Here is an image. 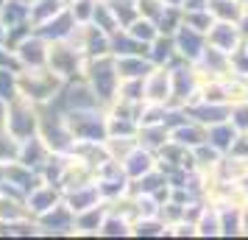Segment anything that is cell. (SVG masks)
<instances>
[{
    "mask_svg": "<svg viewBox=\"0 0 248 240\" xmlns=\"http://www.w3.org/2000/svg\"><path fill=\"white\" fill-rule=\"evenodd\" d=\"M64 87V81L59 79L50 67H39V70H20L17 73V95L28 98L36 106H45L56 98Z\"/></svg>",
    "mask_w": 248,
    "mask_h": 240,
    "instance_id": "cell-1",
    "label": "cell"
},
{
    "mask_svg": "<svg viewBox=\"0 0 248 240\" xmlns=\"http://www.w3.org/2000/svg\"><path fill=\"white\" fill-rule=\"evenodd\" d=\"M62 117L76 143H103L109 137L106 109H67L62 112Z\"/></svg>",
    "mask_w": 248,
    "mask_h": 240,
    "instance_id": "cell-2",
    "label": "cell"
},
{
    "mask_svg": "<svg viewBox=\"0 0 248 240\" xmlns=\"http://www.w3.org/2000/svg\"><path fill=\"white\" fill-rule=\"evenodd\" d=\"M84 81L90 84V90L101 98L103 106L117 101V90H120V76L114 70V59L112 56H98V59H87L84 67Z\"/></svg>",
    "mask_w": 248,
    "mask_h": 240,
    "instance_id": "cell-3",
    "label": "cell"
},
{
    "mask_svg": "<svg viewBox=\"0 0 248 240\" xmlns=\"http://www.w3.org/2000/svg\"><path fill=\"white\" fill-rule=\"evenodd\" d=\"M3 128L14 134L17 140L34 137L39 131V106L31 103L28 98L17 95L6 103V117H3Z\"/></svg>",
    "mask_w": 248,
    "mask_h": 240,
    "instance_id": "cell-4",
    "label": "cell"
},
{
    "mask_svg": "<svg viewBox=\"0 0 248 240\" xmlns=\"http://www.w3.org/2000/svg\"><path fill=\"white\" fill-rule=\"evenodd\" d=\"M47 67L56 73L62 81H76L84 79V67H87V56L76 50V48L59 39V42H50V50H47Z\"/></svg>",
    "mask_w": 248,
    "mask_h": 240,
    "instance_id": "cell-5",
    "label": "cell"
},
{
    "mask_svg": "<svg viewBox=\"0 0 248 240\" xmlns=\"http://www.w3.org/2000/svg\"><path fill=\"white\" fill-rule=\"evenodd\" d=\"M142 101L156 103V106H170V101H173V76H170V67L154 64V70L142 79Z\"/></svg>",
    "mask_w": 248,
    "mask_h": 240,
    "instance_id": "cell-6",
    "label": "cell"
},
{
    "mask_svg": "<svg viewBox=\"0 0 248 240\" xmlns=\"http://www.w3.org/2000/svg\"><path fill=\"white\" fill-rule=\"evenodd\" d=\"M47 50H50V42L39 31H31L28 36H23L14 48V53H17V59L25 70L47 67Z\"/></svg>",
    "mask_w": 248,
    "mask_h": 240,
    "instance_id": "cell-7",
    "label": "cell"
},
{
    "mask_svg": "<svg viewBox=\"0 0 248 240\" xmlns=\"http://www.w3.org/2000/svg\"><path fill=\"white\" fill-rule=\"evenodd\" d=\"M36 226H39V235H73V209L64 204V198L59 201L53 209H47L36 218Z\"/></svg>",
    "mask_w": 248,
    "mask_h": 240,
    "instance_id": "cell-8",
    "label": "cell"
},
{
    "mask_svg": "<svg viewBox=\"0 0 248 240\" xmlns=\"http://www.w3.org/2000/svg\"><path fill=\"white\" fill-rule=\"evenodd\" d=\"M173 42H176V53H179V62H187V64H195L198 56L206 48V34L195 31L190 25L181 23V28L173 34Z\"/></svg>",
    "mask_w": 248,
    "mask_h": 240,
    "instance_id": "cell-9",
    "label": "cell"
},
{
    "mask_svg": "<svg viewBox=\"0 0 248 240\" xmlns=\"http://www.w3.org/2000/svg\"><path fill=\"white\" fill-rule=\"evenodd\" d=\"M62 198H64L62 187H56V184H47V182H39L34 190H28V193H25V207H28V215H31V218H39L42 212L53 209V207H56Z\"/></svg>",
    "mask_w": 248,
    "mask_h": 240,
    "instance_id": "cell-10",
    "label": "cell"
},
{
    "mask_svg": "<svg viewBox=\"0 0 248 240\" xmlns=\"http://www.w3.org/2000/svg\"><path fill=\"white\" fill-rule=\"evenodd\" d=\"M206 45L217 48L223 53H232V50H237V48L243 45V31H240L237 23H220V20H215L212 28L206 31Z\"/></svg>",
    "mask_w": 248,
    "mask_h": 240,
    "instance_id": "cell-11",
    "label": "cell"
},
{
    "mask_svg": "<svg viewBox=\"0 0 248 240\" xmlns=\"http://www.w3.org/2000/svg\"><path fill=\"white\" fill-rule=\"evenodd\" d=\"M106 212H109L106 201L98 207H90V209L76 212L73 215V238H98V229H101Z\"/></svg>",
    "mask_w": 248,
    "mask_h": 240,
    "instance_id": "cell-12",
    "label": "cell"
},
{
    "mask_svg": "<svg viewBox=\"0 0 248 240\" xmlns=\"http://www.w3.org/2000/svg\"><path fill=\"white\" fill-rule=\"evenodd\" d=\"M195 70L203 76H209V79H223V76H229L232 73V64H229V53H223V50H217V48L206 45L203 48V53L198 56V62H195Z\"/></svg>",
    "mask_w": 248,
    "mask_h": 240,
    "instance_id": "cell-13",
    "label": "cell"
},
{
    "mask_svg": "<svg viewBox=\"0 0 248 240\" xmlns=\"http://www.w3.org/2000/svg\"><path fill=\"white\" fill-rule=\"evenodd\" d=\"M156 162H159L156 151H151V148H145V145H140V143H137V148L131 151L120 165H123V171H125L128 179H140V176H145V173L154 171V168H156Z\"/></svg>",
    "mask_w": 248,
    "mask_h": 240,
    "instance_id": "cell-14",
    "label": "cell"
},
{
    "mask_svg": "<svg viewBox=\"0 0 248 240\" xmlns=\"http://www.w3.org/2000/svg\"><path fill=\"white\" fill-rule=\"evenodd\" d=\"M170 140L192 151L195 145L206 143V126H201L198 120H192L190 114H187V117H184V120H179L176 126H170Z\"/></svg>",
    "mask_w": 248,
    "mask_h": 240,
    "instance_id": "cell-15",
    "label": "cell"
},
{
    "mask_svg": "<svg viewBox=\"0 0 248 240\" xmlns=\"http://www.w3.org/2000/svg\"><path fill=\"white\" fill-rule=\"evenodd\" d=\"M50 154H53V151L45 145V140L39 137V134H34V137L20 140V157H17V162H23V165H28L31 171L39 173Z\"/></svg>",
    "mask_w": 248,
    "mask_h": 240,
    "instance_id": "cell-16",
    "label": "cell"
},
{
    "mask_svg": "<svg viewBox=\"0 0 248 240\" xmlns=\"http://www.w3.org/2000/svg\"><path fill=\"white\" fill-rule=\"evenodd\" d=\"M112 59H114V70H117L120 81L145 79L154 70V62L148 59V53H131V56H112Z\"/></svg>",
    "mask_w": 248,
    "mask_h": 240,
    "instance_id": "cell-17",
    "label": "cell"
},
{
    "mask_svg": "<svg viewBox=\"0 0 248 240\" xmlns=\"http://www.w3.org/2000/svg\"><path fill=\"white\" fill-rule=\"evenodd\" d=\"M64 204H67L70 209H73V215H76V212H81V209H90V207L103 204V198H101L98 184L87 182V184L73 187V190H64Z\"/></svg>",
    "mask_w": 248,
    "mask_h": 240,
    "instance_id": "cell-18",
    "label": "cell"
},
{
    "mask_svg": "<svg viewBox=\"0 0 248 240\" xmlns=\"http://www.w3.org/2000/svg\"><path fill=\"white\" fill-rule=\"evenodd\" d=\"M81 50L87 59H98V56H112V36L101 31L98 25L87 23L84 25V42H81Z\"/></svg>",
    "mask_w": 248,
    "mask_h": 240,
    "instance_id": "cell-19",
    "label": "cell"
},
{
    "mask_svg": "<svg viewBox=\"0 0 248 240\" xmlns=\"http://www.w3.org/2000/svg\"><path fill=\"white\" fill-rule=\"evenodd\" d=\"M184 112L190 114L192 120H198L201 126H212V123H220V120H229V112H232V106H226V103H206V101H198L187 106Z\"/></svg>",
    "mask_w": 248,
    "mask_h": 240,
    "instance_id": "cell-20",
    "label": "cell"
},
{
    "mask_svg": "<svg viewBox=\"0 0 248 240\" xmlns=\"http://www.w3.org/2000/svg\"><path fill=\"white\" fill-rule=\"evenodd\" d=\"M76 25L78 23L73 20V14H70L67 9H62L53 20H47L45 25H39V28H34V31H39L47 42H59V39H67V34L76 28Z\"/></svg>",
    "mask_w": 248,
    "mask_h": 240,
    "instance_id": "cell-21",
    "label": "cell"
},
{
    "mask_svg": "<svg viewBox=\"0 0 248 240\" xmlns=\"http://www.w3.org/2000/svg\"><path fill=\"white\" fill-rule=\"evenodd\" d=\"M148 59H151L154 64H165V67H173V64L179 62V53H176V42H173V36L159 34L156 39L148 45Z\"/></svg>",
    "mask_w": 248,
    "mask_h": 240,
    "instance_id": "cell-22",
    "label": "cell"
},
{
    "mask_svg": "<svg viewBox=\"0 0 248 240\" xmlns=\"http://www.w3.org/2000/svg\"><path fill=\"white\" fill-rule=\"evenodd\" d=\"M195 238H220V212L212 201H206L195 218Z\"/></svg>",
    "mask_w": 248,
    "mask_h": 240,
    "instance_id": "cell-23",
    "label": "cell"
},
{
    "mask_svg": "<svg viewBox=\"0 0 248 240\" xmlns=\"http://www.w3.org/2000/svg\"><path fill=\"white\" fill-rule=\"evenodd\" d=\"M243 176H248V160L223 154L220 162H217V168H215V179L217 182H240Z\"/></svg>",
    "mask_w": 248,
    "mask_h": 240,
    "instance_id": "cell-24",
    "label": "cell"
},
{
    "mask_svg": "<svg viewBox=\"0 0 248 240\" xmlns=\"http://www.w3.org/2000/svg\"><path fill=\"white\" fill-rule=\"evenodd\" d=\"M62 9H67L64 0H31V6H28V23H31V28H39L47 20H53Z\"/></svg>",
    "mask_w": 248,
    "mask_h": 240,
    "instance_id": "cell-25",
    "label": "cell"
},
{
    "mask_svg": "<svg viewBox=\"0 0 248 240\" xmlns=\"http://www.w3.org/2000/svg\"><path fill=\"white\" fill-rule=\"evenodd\" d=\"M170 140V126L168 123H145L137 128V143L151 151H159Z\"/></svg>",
    "mask_w": 248,
    "mask_h": 240,
    "instance_id": "cell-26",
    "label": "cell"
},
{
    "mask_svg": "<svg viewBox=\"0 0 248 240\" xmlns=\"http://www.w3.org/2000/svg\"><path fill=\"white\" fill-rule=\"evenodd\" d=\"M220 212V238H243V207L223 204L217 207Z\"/></svg>",
    "mask_w": 248,
    "mask_h": 240,
    "instance_id": "cell-27",
    "label": "cell"
},
{
    "mask_svg": "<svg viewBox=\"0 0 248 240\" xmlns=\"http://www.w3.org/2000/svg\"><path fill=\"white\" fill-rule=\"evenodd\" d=\"M237 134H240V131L232 126V120H220V123L206 126V143H209V145H215L220 154H226V151L232 148V143H234Z\"/></svg>",
    "mask_w": 248,
    "mask_h": 240,
    "instance_id": "cell-28",
    "label": "cell"
},
{
    "mask_svg": "<svg viewBox=\"0 0 248 240\" xmlns=\"http://www.w3.org/2000/svg\"><path fill=\"white\" fill-rule=\"evenodd\" d=\"M20 218H28V207L25 198L17 193H0V224H14Z\"/></svg>",
    "mask_w": 248,
    "mask_h": 240,
    "instance_id": "cell-29",
    "label": "cell"
},
{
    "mask_svg": "<svg viewBox=\"0 0 248 240\" xmlns=\"http://www.w3.org/2000/svg\"><path fill=\"white\" fill-rule=\"evenodd\" d=\"M206 9L220 23H240V17L246 12L243 0H206Z\"/></svg>",
    "mask_w": 248,
    "mask_h": 240,
    "instance_id": "cell-30",
    "label": "cell"
},
{
    "mask_svg": "<svg viewBox=\"0 0 248 240\" xmlns=\"http://www.w3.org/2000/svg\"><path fill=\"white\" fill-rule=\"evenodd\" d=\"M106 123H109V137H137V128H140L134 117L114 109H106Z\"/></svg>",
    "mask_w": 248,
    "mask_h": 240,
    "instance_id": "cell-31",
    "label": "cell"
},
{
    "mask_svg": "<svg viewBox=\"0 0 248 240\" xmlns=\"http://www.w3.org/2000/svg\"><path fill=\"white\" fill-rule=\"evenodd\" d=\"M220 157H223V154L215 148V145L201 143V145H195V148H192V168H195V171H201V173H215Z\"/></svg>",
    "mask_w": 248,
    "mask_h": 240,
    "instance_id": "cell-32",
    "label": "cell"
},
{
    "mask_svg": "<svg viewBox=\"0 0 248 240\" xmlns=\"http://www.w3.org/2000/svg\"><path fill=\"white\" fill-rule=\"evenodd\" d=\"M98 238H131V221L125 215H117V212H106L101 229H98Z\"/></svg>",
    "mask_w": 248,
    "mask_h": 240,
    "instance_id": "cell-33",
    "label": "cell"
},
{
    "mask_svg": "<svg viewBox=\"0 0 248 240\" xmlns=\"http://www.w3.org/2000/svg\"><path fill=\"white\" fill-rule=\"evenodd\" d=\"M131 238H168V226L159 215L131 221Z\"/></svg>",
    "mask_w": 248,
    "mask_h": 240,
    "instance_id": "cell-34",
    "label": "cell"
},
{
    "mask_svg": "<svg viewBox=\"0 0 248 240\" xmlns=\"http://www.w3.org/2000/svg\"><path fill=\"white\" fill-rule=\"evenodd\" d=\"M0 20L6 28L28 23V3L23 0H0Z\"/></svg>",
    "mask_w": 248,
    "mask_h": 240,
    "instance_id": "cell-35",
    "label": "cell"
},
{
    "mask_svg": "<svg viewBox=\"0 0 248 240\" xmlns=\"http://www.w3.org/2000/svg\"><path fill=\"white\" fill-rule=\"evenodd\" d=\"M131 53H148V45L137 42L125 28L112 34V56H131Z\"/></svg>",
    "mask_w": 248,
    "mask_h": 240,
    "instance_id": "cell-36",
    "label": "cell"
},
{
    "mask_svg": "<svg viewBox=\"0 0 248 240\" xmlns=\"http://www.w3.org/2000/svg\"><path fill=\"white\" fill-rule=\"evenodd\" d=\"M125 31L134 36L137 42H142V45H151V42L159 36L156 23H154V20H148V17H134L131 23L125 25Z\"/></svg>",
    "mask_w": 248,
    "mask_h": 240,
    "instance_id": "cell-37",
    "label": "cell"
},
{
    "mask_svg": "<svg viewBox=\"0 0 248 240\" xmlns=\"http://www.w3.org/2000/svg\"><path fill=\"white\" fill-rule=\"evenodd\" d=\"M92 25H98L101 31H106V34L112 36L114 31H120V23H117V17H114L112 6L106 3V0H98L95 3V14H92Z\"/></svg>",
    "mask_w": 248,
    "mask_h": 240,
    "instance_id": "cell-38",
    "label": "cell"
},
{
    "mask_svg": "<svg viewBox=\"0 0 248 240\" xmlns=\"http://www.w3.org/2000/svg\"><path fill=\"white\" fill-rule=\"evenodd\" d=\"M103 145H106L109 160L123 162L125 157L137 148V137H106V140H103Z\"/></svg>",
    "mask_w": 248,
    "mask_h": 240,
    "instance_id": "cell-39",
    "label": "cell"
},
{
    "mask_svg": "<svg viewBox=\"0 0 248 240\" xmlns=\"http://www.w3.org/2000/svg\"><path fill=\"white\" fill-rule=\"evenodd\" d=\"M181 23H184V9H181V6H168V9L162 12V17L156 20V28H159V34L173 36L181 28Z\"/></svg>",
    "mask_w": 248,
    "mask_h": 240,
    "instance_id": "cell-40",
    "label": "cell"
},
{
    "mask_svg": "<svg viewBox=\"0 0 248 240\" xmlns=\"http://www.w3.org/2000/svg\"><path fill=\"white\" fill-rule=\"evenodd\" d=\"M212 23H215V17L209 14L206 6H203V9H184V25H190L195 31L206 34V31L212 28Z\"/></svg>",
    "mask_w": 248,
    "mask_h": 240,
    "instance_id": "cell-41",
    "label": "cell"
},
{
    "mask_svg": "<svg viewBox=\"0 0 248 240\" xmlns=\"http://www.w3.org/2000/svg\"><path fill=\"white\" fill-rule=\"evenodd\" d=\"M17 157H20V140L0 126V168L9 165V162H14Z\"/></svg>",
    "mask_w": 248,
    "mask_h": 240,
    "instance_id": "cell-42",
    "label": "cell"
},
{
    "mask_svg": "<svg viewBox=\"0 0 248 240\" xmlns=\"http://www.w3.org/2000/svg\"><path fill=\"white\" fill-rule=\"evenodd\" d=\"M95 3H98V0H70V3H67V12L73 14V20H76L78 25H87V23H92Z\"/></svg>",
    "mask_w": 248,
    "mask_h": 240,
    "instance_id": "cell-43",
    "label": "cell"
},
{
    "mask_svg": "<svg viewBox=\"0 0 248 240\" xmlns=\"http://www.w3.org/2000/svg\"><path fill=\"white\" fill-rule=\"evenodd\" d=\"M159 218L165 221V226H173V224H179V221H184V204H179V201H173V198H168L165 204L159 207Z\"/></svg>",
    "mask_w": 248,
    "mask_h": 240,
    "instance_id": "cell-44",
    "label": "cell"
},
{
    "mask_svg": "<svg viewBox=\"0 0 248 240\" xmlns=\"http://www.w3.org/2000/svg\"><path fill=\"white\" fill-rule=\"evenodd\" d=\"M165 9H168L165 0H137V12H140V17H148V20H154V23L162 17Z\"/></svg>",
    "mask_w": 248,
    "mask_h": 240,
    "instance_id": "cell-45",
    "label": "cell"
},
{
    "mask_svg": "<svg viewBox=\"0 0 248 240\" xmlns=\"http://www.w3.org/2000/svg\"><path fill=\"white\" fill-rule=\"evenodd\" d=\"M0 98L6 103L17 98V73L12 70H0Z\"/></svg>",
    "mask_w": 248,
    "mask_h": 240,
    "instance_id": "cell-46",
    "label": "cell"
},
{
    "mask_svg": "<svg viewBox=\"0 0 248 240\" xmlns=\"http://www.w3.org/2000/svg\"><path fill=\"white\" fill-rule=\"evenodd\" d=\"M229 120H232V126H234L237 131H248V101L234 103L232 112H229Z\"/></svg>",
    "mask_w": 248,
    "mask_h": 240,
    "instance_id": "cell-47",
    "label": "cell"
},
{
    "mask_svg": "<svg viewBox=\"0 0 248 240\" xmlns=\"http://www.w3.org/2000/svg\"><path fill=\"white\" fill-rule=\"evenodd\" d=\"M229 64H232V73L237 76H248V50L243 45L229 53Z\"/></svg>",
    "mask_w": 248,
    "mask_h": 240,
    "instance_id": "cell-48",
    "label": "cell"
},
{
    "mask_svg": "<svg viewBox=\"0 0 248 240\" xmlns=\"http://www.w3.org/2000/svg\"><path fill=\"white\" fill-rule=\"evenodd\" d=\"M0 70H12V73H20V70H23L17 53H14L12 48H6V45H0Z\"/></svg>",
    "mask_w": 248,
    "mask_h": 240,
    "instance_id": "cell-49",
    "label": "cell"
},
{
    "mask_svg": "<svg viewBox=\"0 0 248 240\" xmlns=\"http://www.w3.org/2000/svg\"><path fill=\"white\" fill-rule=\"evenodd\" d=\"M168 238H195V224L192 221H179L168 229Z\"/></svg>",
    "mask_w": 248,
    "mask_h": 240,
    "instance_id": "cell-50",
    "label": "cell"
},
{
    "mask_svg": "<svg viewBox=\"0 0 248 240\" xmlns=\"http://www.w3.org/2000/svg\"><path fill=\"white\" fill-rule=\"evenodd\" d=\"M226 154H232V157H243V160H248V131H240L234 137V143H232V148L226 151Z\"/></svg>",
    "mask_w": 248,
    "mask_h": 240,
    "instance_id": "cell-51",
    "label": "cell"
},
{
    "mask_svg": "<svg viewBox=\"0 0 248 240\" xmlns=\"http://www.w3.org/2000/svg\"><path fill=\"white\" fill-rule=\"evenodd\" d=\"M237 25H240V31H243V36H248V9L243 12V17H240V23H237Z\"/></svg>",
    "mask_w": 248,
    "mask_h": 240,
    "instance_id": "cell-52",
    "label": "cell"
},
{
    "mask_svg": "<svg viewBox=\"0 0 248 240\" xmlns=\"http://www.w3.org/2000/svg\"><path fill=\"white\" fill-rule=\"evenodd\" d=\"M243 235L248 238V204L243 207Z\"/></svg>",
    "mask_w": 248,
    "mask_h": 240,
    "instance_id": "cell-53",
    "label": "cell"
},
{
    "mask_svg": "<svg viewBox=\"0 0 248 240\" xmlns=\"http://www.w3.org/2000/svg\"><path fill=\"white\" fill-rule=\"evenodd\" d=\"M240 187H243V193H246V201H248V176H243V179H240Z\"/></svg>",
    "mask_w": 248,
    "mask_h": 240,
    "instance_id": "cell-54",
    "label": "cell"
},
{
    "mask_svg": "<svg viewBox=\"0 0 248 240\" xmlns=\"http://www.w3.org/2000/svg\"><path fill=\"white\" fill-rule=\"evenodd\" d=\"M0 45H6V25H3V20H0Z\"/></svg>",
    "mask_w": 248,
    "mask_h": 240,
    "instance_id": "cell-55",
    "label": "cell"
},
{
    "mask_svg": "<svg viewBox=\"0 0 248 240\" xmlns=\"http://www.w3.org/2000/svg\"><path fill=\"white\" fill-rule=\"evenodd\" d=\"M3 117H6V101L0 98V126H3Z\"/></svg>",
    "mask_w": 248,
    "mask_h": 240,
    "instance_id": "cell-56",
    "label": "cell"
},
{
    "mask_svg": "<svg viewBox=\"0 0 248 240\" xmlns=\"http://www.w3.org/2000/svg\"><path fill=\"white\" fill-rule=\"evenodd\" d=\"M184 0H165V6H181Z\"/></svg>",
    "mask_w": 248,
    "mask_h": 240,
    "instance_id": "cell-57",
    "label": "cell"
},
{
    "mask_svg": "<svg viewBox=\"0 0 248 240\" xmlns=\"http://www.w3.org/2000/svg\"><path fill=\"white\" fill-rule=\"evenodd\" d=\"M243 48H246V50H248V36H243Z\"/></svg>",
    "mask_w": 248,
    "mask_h": 240,
    "instance_id": "cell-58",
    "label": "cell"
},
{
    "mask_svg": "<svg viewBox=\"0 0 248 240\" xmlns=\"http://www.w3.org/2000/svg\"><path fill=\"white\" fill-rule=\"evenodd\" d=\"M243 6H246V9H248V0H243Z\"/></svg>",
    "mask_w": 248,
    "mask_h": 240,
    "instance_id": "cell-59",
    "label": "cell"
},
{
    "mask_svg": "<svg viewBox=\"0 0 248 240\" xmlns=\"http://www.w3.org/2000/svg\"><path fill=\"white\" fill-rule=\"evenodd\" d=\"M0 193H3V182H0Z\"/></svg>",
    "mask_w": 248,
    "mask_h": 240,
    "instance_id": "cell-60",
    "label": "cell"
},
{
    "mask_svg": "<svg viewBox=\"0 0 248 240\" xmlns=\"http://www.w3.org/2000/svg\"><path fill=\"white\" fill-rule=\"evenodd\" d=\"M246 84H248V76H246Z\"/></svg>",
    "mask_w": 248,
    "mask_h": 240,
    "instance_id": "cell-61",
    "label": "cell"
}]
</instances>
